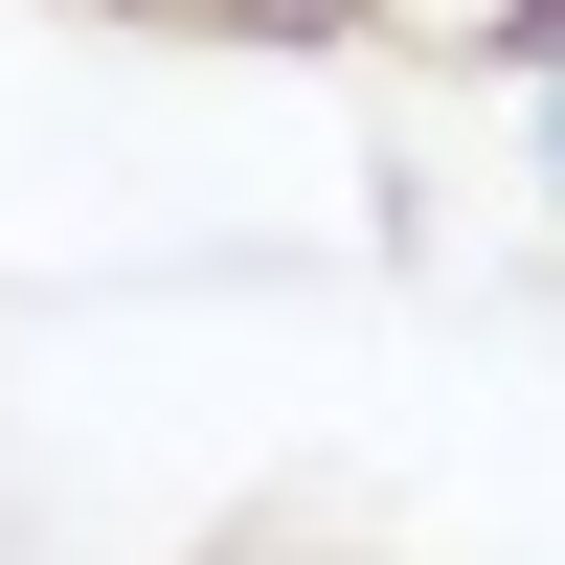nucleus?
Returning a JSON list of instances; mask_svg holds the SVG:
<instances>
[{
	"instance_id": "obj_1",
	"label": "nucleus",
	"mask_w": 565,
	"mask_h": 565,
	"mask_svg": "<svg viewBox=\"0 0 565 565\" xmlns=\"http://www.w3.org/2000/svg\"><path fill=\"white\" fill-rule=\"evenodd\" d=\"M498 45H521V68H565V0H521V23H498Z\"/></svg>"
}]
</instances>
